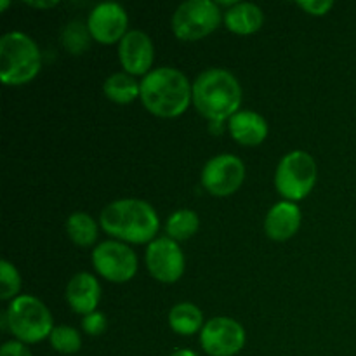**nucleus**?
<instances>
[{
  "label": "nucleus",
  "instance_id": "12",
  "mask_svg": "<svg viewBox=\"0 0 356 356\" xmlns=\"http://www.w3.org/2000/svg\"><path fill=\"white\" fill-rule=\"evenodd\" d=\"M129 17L120 3L104 2L94 7L87 19V28L90 37L103 45H111L120 42L127 31Z\"/></svg>",
  "mask_w": 356,
  "mask_h": 356
},
{
  "label": "nucleus",
  "instance_id": "14",
  "mask_svg": "<svg viewBox=\"0 0 356 356\" xmlns=\"http://www.w3.org/2000/svg\"><path fill=\"white\" fill-rule=\"evenodd\" d=\"M301 219V211L294 202H278L266 214L264 232L275 242H285L298 233Z\"/></svg>",
  "mask_w": 356,
  "mask_h": 356
},
{
  "label": "nucleus",
  "instance_id": "9",
  "mask_svg": "<svg viewBox=\"0 0 356 356\" xmlns=\"http://www.w3.org/2000/svg\"><path fill=\"white\" fill-rule=\"evenodd\" d=\"M245 179V165L235 155L214 156L202 170V184L214 197H229L242 186Z\"/></svg>",
  "mask_w": 356,
  "mask_h": 356
},
{
  "label": "nucleus",
  "instance_id": "21",
  "mask_svg": "<svg viewBox=\"0 0 356 356\" xmlns=\"http://www.w3.org/2000/svg\"><path fill=\"white\" fill-rule=\"evenodd\" d=\"M198 226H200V219H198L197 212L190 211V209H179L167 219L165 232L169 238L183 242V240L191 238L198 232Z\"/></svg>",
  "mask_w": 356,
  "mask_h": 356
},
{
  "label": "nucleus",
  "instance_id": "29",
  "mask_svg": "<svg viewBox=\"0 0 356 356\" xmlns=\"http://www.w3.org/2000/svg\"><path fill=\"white\" fill-rule=\"evenodd\" d=\"M170 356H198V355L193 353L191 350H177V351H174Z\"/></svg>",
  "mask_w": 356,
  "mask_h": 356
},
{
  "label": "nucleus",
  "instance_id": "6",
  "mask_svg": "<svg viewBox=\"0 0 356 356\" xmlns=\"http://www.w3.org/2000/svg\"><path fill=\"white\" fill-rule=\"evenodd\" d=\"M316 176H318V169H316L315 159L302 149H296V152L287 153L278 163L275 186L285 200L298 202L312 193Z\"/></svg>",
  "mask_w": 356,
  "mask_h": 356
},
{
  "label": "nucleus",
  "instance_id": "19",
  "mask_svg": "<svg viewBox=\"0 0 356 356\" xmlns=\"http://www.w3.org/2000/svg\"><path fill=\"white\" fill-rule=\"evenodd\" d=\"M104 96L117 104H129L141 96V83L129 73H113L104 80Z\"/></svg>",
  "mask_w": 356,
  "mask_h": 356
},
{
  "label": "nucleus",
  "instance_id": "26",
  "mask_svg": "<svg viewBox=\"0 0 356 356\" xmlns=\"http://www.w3.org/2000/svg\"><path fill=\"white\" fill-rule=\"evenodd\" d=\"M299 7L302 10H306L312 16H323V14L329 13L334 7V2H325V0H306V2H299Z\"/></svg>",
  "mask_w": 356,
  "mask_h": 356
},
{
  "label": "nucleus",
  "instance_id": "8",
  "mask_svg": "<svg viewBox=\"0 0 356 356\" xmlns=\"http://www.w3.org/2000/svg\"><path fill=\"white\" fill-rule=\"evenodd\" d=\"M92 264L97 275L113 284L132 280L138 273V256L134 250L115 240L99 243L92 250Z\"/></svg>",
  "mask_w": 356,
  "mask_h": 356
},
{
  "label": "nucleus",
  "instance_id": "7",
  "mask_svg": "<svg viewBox=\"0 0 356 356\" xmlns=\"http://www.w3.org/2000/svg\"><path fill=\"white\" fill-rule=\"evenodd\" d=\"M221 17L219 6L212 0H188L174 13L172 31L179 40H200L216 31Z\"/></svg>",
  "mask_w": 356,
  "mask_h": 356
},
{
  "label": "nucleus",
  "instance_id": "13",
  "mask_svg": "<svg viewBox=\"0 0 356 356\" xmlns=\"http://www.w3.org/2000/svg\"><path fill=\"white\" fill-rule=\"evenodd\" d=\"M118 58L125 73L136 75H148L155 59L153 42L145 31L132 30L125 35L118 45Z\"/></svg>",
  "mask_w": 356,
  "mask_h": 356
},
{
  "label": "nucleus",
  "instance_id": "17",
  "mask_svg": "<svg viewBox=\"0 0 356 356\" xmlns=\"http://www.w3.org/2000/svg\"><path fill=\"white\" fill-rule=\"evenodd\" d=\"M264 23V14L259 6L250 2H236L232 9L225 13V24L232 33L252 35L261 30Z\"/></svg>",
  "mask_w": 356,
  "mask_h": 356
},
{
  "label": "nucleus",
  "instance_id": "28",
  "mask_svg": "<svg viewBox=\"0 0 356 356\" xmlns=\"http://www.w3.org/2000/svg\"><path fill=\"white\" fill-rule=\"evenodd\" d=\"M30 6L38 7V9H49V7L58 6V2H30Z\"/></svg>",
  "mask_w": 356,
  "mask_h": 356
},
{
  "label": "nucleus",
  "instance_id": "15",
  "mask_svg": "<svg viewBox=\"0 0 356 356\" xmlns=\"http://www.w3.org/2000/svg\"><path fill=\"white\" fill-rule=\"evenodd\" d=\"M101 299L99 282L90 273H76L66 285V301L79 315H90L96 312Z\"/></svg>",
  "mask_w": 356,
  "mask_h": 356
},
{
  "label": "nucleus",
  "instance_id": "1",
  "mask_svg": "<svg viewBox=\"0 0 356 356\" xmlns=\"http://www.w3.org/2000/svg\"><path fill=\"white\" fill-rule=\"evenodd\" d=\"M193 103L202 117L212 124H222L240 111L242 87L228 70L209 68L195 80Z\"/></svg>",
  "mask_w": 356,
  "mask_h": 356
},
{
  "label": "nucleus",
  "instance_id": "2",
  "mask_svg": "<svg viewBox=\"0 0 356 356\" xmlns=\"http://www.w3.org/2000/svg\"><path fill=\"white\" fill-rule=\"evenodd\" d=\"M141 101L155 117L176 118L193 101V86L176 68L152 70L141 82Z\"/></svg>",
  "mask_w": 356,
  "mask_h": 356
},
{
  "label": "nucleus",
  "instance_id": "30",
  "mask_svg": "<svg viewBox=\"0 0 356 356\" xmlns=\"http://www.w3.org/2000/svg\"><path fill=\"white\" fill-rule=\"evenodd\" d=\"M7 6H9V2H0V9H7Z\"/></svg>",
  "mask_w": 356,
  "mask_h": 356
},
{
  "label": "nucleus",
  "instance_id": "3",
  "mask_svg": "<svg viewBox=\"0 0 356 356\" xmlns=\"http://www.w3.org/2000/svg\"><path fill=\"white\" fill-rule=\"evenodd\" d=\"M101 228L129 243H152L160 228L155 209L145 200L125 198L108 204L99 216Z\"/></svg>",
  "mask_w": 356,
  "mask_h": 356
},
{
  "label": "nucleus",
  "instance_id": "27",
  "mask_svg": "<svg viewBox=\"0 0 356 356\" xmlns=\"http://www.w3.org/2000/svg\"><path fill=\"white\" fill-rule=\"evenodd\" d=\"M0 356H31V353L26 344L19 343V341H9L0 350Z\"/></svg>",
  "mask_w": 356,
  "mask_h": 356
},
{
  "label": "nucleus",
  "instance_id": "10",
  "mask_svg": "<svg viewBox=\"0 0 356 356\" xmlns=\"http://www.w3.org/2000/svg\"><path fill=\"white\" fill-rule=\"evenodd\" d=\"M200 344L211 356H235L245 346V330L236 320L216 316L202 329Z\"/></svg>",
  "mask_w": 356,
  "mask_h": 356
},
{
  "label": "nucleus",
  "instance_id": "16",
  "mask_svg": "<svg viewBox=\"0 0 356 356\" xmlns=\"http://www.w3.org/2000/svg\"><path fill=\"white\" fill-rule=\"evenodd\" d=\"M229 134L238 145L257 146L266 139L268 122L257 111L240 110L229 118Z\"/></svg>",
  "mask_w": 356,
  "mask_h": 356
},
{
  "label": "nucleus",
  "instance_id": "25",
  "mask_svg": "<svg viewBox=\"0 0 356 356\" xmlns=\"http://www.w3.org/2000/svg\"><path fill=\"white\" fill-rule=\"evenodd\" d=\"M108 320L103 313L94 312L90 315H86L82 320V329L83 332L89 334V336H101V334L106 330Z\"/></svg>",
  "mask_w": 356,
  "mask_h": 356
},
{
  "label": "nucleus",
  "instance_id": "23",
  "mask_svg": "<svg viewBox=\"0 0 356 356\" xmlns=\"http://www.w3.org/2000/svg\"><path fill=\"white\" fill-rule=\"evenodd\" d=\"M49 341H51V346L63 355H75L82 348V337H80L79 330L68 325L54 327Z\"/></svg>",
  "mask_w": 356,
  "mask_h": 356
},
{
  "label": "nucleus",
  "instance_id": "18",
  "mask_svg": "<svg viewBox=\"0 0 356 356\" xmlns=\"http://www.w3.org/2000/svg\"><path fill=\"white\" fill-rule=\"evenodd\" d=\"M204 315L193 302H179L169 312V325L179 336H193L204 329Z\"/></svg>",
  "mask_w": 356,
  "mask_h": 356
},
{
  "label": "nucleus",
  "instance_id": "20",
  "mask_svg": "<svg viewBox=\"0 0 356 356\" xmlns=\"http://www.w3.org/2000/svg\"><path fill=\"white\" fill-rule=\"evenodd\" d=\"M66 233L79 247H90L97 240V222L86 212H75L66 219Z\"/></svg>",
  "mask_w": 356,
  "mask_h": 356
},
{
  "label": "nucleus",
  "instance_id": "11",
  "mask_svg": "<svg viewBox=\"0 0 356 356\" xmlns=\"http://www.w3.org/2000/svg\"><path fill=\"white\" fill-rule=\"evenodd\" d=\"M149 275L162 284H174L184 273V254L176 240L169 236L153 240L146 249Z\"/></svg>",
  "mask_w": 356,
  "mask_h": 356
},
{
  "label": "nucleus",
  "instance_id": "24",
  "mask_svg": "<svg viewBox=\"0 0 356 356\" xmlns=\"http://www.w3.org/2000/svg\"><path fill=\"white\" fill-rule=\"evenodd\" d=\"M19 289V273H17V270L9 263V261L3 259L2 263H0V299H3V301L16 299Z\"/></svg>",
  "mask_w": 356,
  "mask_h": 356
},
{
  "label": "nucleus",
  "instance_id": "4",
  "mask_svg": "<svg viewBox=\"0 0 356 356\" xmlns=\"http://www.w3.org/2000/svg\"><path fill=\"white\" fill-rule=\"evenodd\" d=\"M42 56L37 44L21 31L0 38V80L6 86H23L40 72Z\"/></svg>",
  "mask_w": 356,
  "mask_h": 356
},
{
  "label": "nucleus",
  "instance_id": "5",
  "mask_svg": "<svg viewBox=\"0 0 356 356\" xmlns=\"http://www.w3.org/2000/svg\"><path fill=\"white\" fill-rule=\"evenodd\" d=\"M7 329L19 343L35 344L51 337L54 330L51 312L33 296H17L6 312Z\"/></svg>",
  "mask_w": 356,
  "mask_h": 356
},
{
  "label": "nucleus",
  "instance_id": "22",
  "mask_svg": "<svg viewBox=\"0 0 356 356\" xmlns=\"http://www.w3.org/2000/svg\"><path fill=\"white\" fill-rule=\"evenodd\" d=\"M90 38L92 37H90L89 28L83 23H80V21H72L70 24H66L61 35L63 45L73 56H79L83 51H87L90 44Z\"/></svg>",
  "mask_w": 356,
  "mask_h": 356
}]
</instances>
